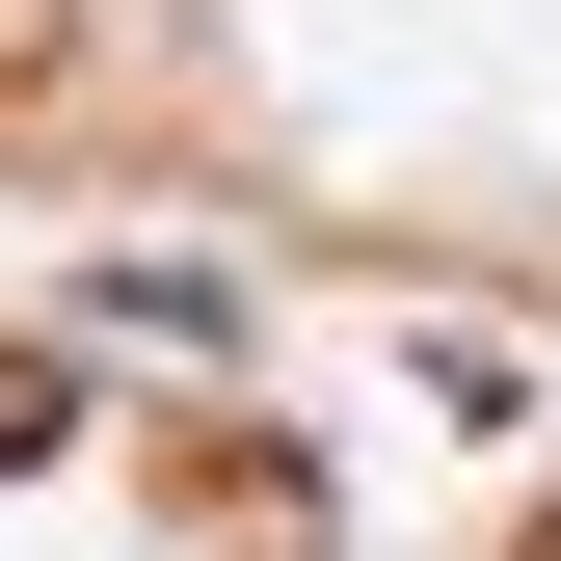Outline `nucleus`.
Here are the masks:
<instances>
[{"instance_id":"nucleus-1","label":"nucleus","mask_w":561,"mask_h":561,"mask_svg":"<svg viewBox=\"0 0 561 561\" xmlns=\"http://www.w3.org/2000/svg\"><path fill=\"white\" fill-rule=\"evenodd\" d=\"M0 561H321V508H295V455L241 401L0 347Z\"/></svg>"},{"instance_id":"nucleus-2","label":"nucleus","mask_w":561,"mask_h":561,"mask_svg":"<svg viewBox=\"0 0 561 561\" xmlns=\"http://www.w3.org/2000/svg\"><path fill=\"white\" fill-rule=\"evenodd\" d=\"M0 27H27V0H0ZM267 54H295V0H161V54H134V161H267V134H295Z\"/></svg>"}]
</instances>
